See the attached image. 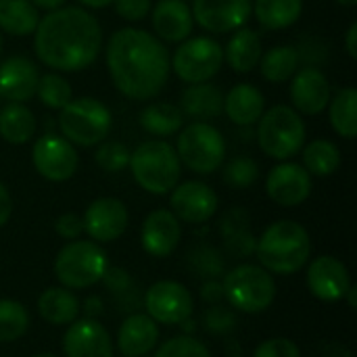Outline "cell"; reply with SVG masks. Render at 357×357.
<instances>
[{
    "instance_id": "6da1fadb",
    "label": "cell",
    "mask_w": 357,
    "mask_h": 357,
    "mask_svg": "<svg viewBox=\"0 0 357 357\" xmlns=\"http://www.w3.org/2000/svg\"><path fill=\"white\" fill-rule=\"evenodd\" d=\"M165 44L136 27L111 33L107 42V67L115 88L132 100L155 98L167 84L172 63Z\"/></svg>"
},
{
    "instance_id": "7a4b0ae2",
    "label": "cell",
    "mask_w": 357,
    "mask_h": 357,
    "mask_svg": "<svg viewBox=\"0 0 357 357\" xmlns=\"http://www.w3.org/2000/svg\"><path fill=\"white\" fill-rule=\"evenodd\" d=\"M102 48V29L84 6H59L40 17L33 50L52 71L73 73L90 67Z\"/></svg>"
},
{
    "instance_id": "3957f363",
    "label": "cell",
    "mask_w": 357,
    "mask_h": 357,
    "mask_svg": "<svg viewBox=\"0 0 357 357\" xmlns=\"http://www.w3.org/2000/svg\"><path fill=\"white\" fill-rule=\"evenodd\" d=\"M255 251L268 272L289 276L307 264L312 255V241L299 222L280 220L266 228Z\"/></svg>"
},
{
    "instance_id": "277c9868",
    "label": "cell",
    "mask_w": 357,
    "mask_h": 357,
    "mask_svg": "<svg viewBox=\"0 0 357 357\" xmlns=\"http://www.w3.org/2000/svg\"><path fill=\"white\" fill-rule=\"evenodd\" d=\"M128 167L132 169L136 184L151 195L172 192L182 174V163L176 149L161 138L138 144L130 153Z\"/></svg>"
},
{
    "instance_id": "5b68a950",
    "label": "cell",
    "mask_w": 357,
    "mask_h": 357,
    "mask_svg": "<svg viewBox=\"0 0 357 357\" xmlns=\"http://www.w3.org/2000/svg\"><path fill=\"white\" fill-rule=\"evenodd\" d=\"M257 144L268 157L289 161L305 144L303 117L289 105H274L257 121Z\"/></svg>"
},
{
    "instance_id": "8992f818",
    "label": "cell",
    "mask_w": 357,
    "mask_h": 357,
    "mask_svg": "<svg viewBox=\"0 0 357 357\" xmlns=\"http://www.w3.org/2000/svg\"><path fill=\"white\" fill-rule=\"evenodd\" d=\"M113 115L105 102L92 96L71 98L59 111V130L73 146H96L107 140Z\"/></svg>"
},
{
    "instance_id": "52a82bcc",
    "label": "cell",
    "mask_w": 357,
    "mask_h": 357,
    "mask_svg": "<svg viewBox=\"0 0 357 357\" xmlns=\"http://www.w3.org/2000/svg\"><path fill=\"white\" fill-rule=\"evenodd\" d=\"M176 153L182 165L195 174H213L224 165L226 140L209 121H192L182 126Z\"/></svg>"
},
{
    "instance_id": "ba28073f",
    "label": "cell",
    "mask_w": 357,
    "mask_h": 357,
    "mask_svg": "<svg viewBox=\"0 0 357 357\" xmlns=\"http://www.w3.org/2000/svg\"><path fill=\"white\" fill-rule=\"evenodd\" d=\"M109 270L107 253L90 241L67 243L54 259V276L69 291L88 289L102 280Z\"/></svg>"
},
{
    "instance_id": "9c48e42d",
    "label": "cell",
    "mask_w": 357,
    "mask_h": 357,
    "mask_svg": "<svg viewBox=\"0 0 357 357\" xmlns=\"http://www.w3.org/2000/svg\"><path fill=\"white\" fill-rule=\"evenodd\" d=\"M222 287L228 303L243 314H261L276 299V282L270 272L251 264L230 270Z\"/></svg>"
},
{
    "instance_id": "30bf717a",
    "label": "cell",
    "mask_w": 357,
    "mask_h": 357,
    "mask_svg": "<svg viewBox=\"0 0 357 357\" xmlns=\"http://www.w3.org/2000/svg\"><path fill=\"white\" fill-rule=\"evenodd\" d=\"M174 73L186 84H201L215 77L224 65V48L209 36H190L169 56Z\"/></svg>"
},
{
    "instance_id": "8fae6325",
    "label": "cell",
    "mask_w": 357,
    "mask_h": 357,
    "mask_svg": "<svg viewBox=\"0 0 357 357\" xmlns=\"http://www.w3.org/2000/svg\"><path fill=\"white\" fill-rule=\"evenodd\" d=\"M31 163L36 172L48 182H67L77 172V151L75 146L56 134H44L36 140L31 149Z\"/></svg>"
},
{
    "instance_id": "7c38bea8",
    "label": "cell",
    "mask_w": 357,
    "mask_h": 357,
    "mask_svg": "<svg viewBox=\"0 0 357 357\" xmlns=\"http://www.w3.org/2000/svg\"><path fill=\"white\" fill-rule=\"evenodd\" d=\"M144 307L155 322L176 326L190 318L195 301L184 284L174 280H159L144 293Z\"/></svg>"
},
{
    "instance_id": "4fadbf2b",
    "label": "cell",
    "mask_w": 357,
    "mask_h": 357,
    "mask_svg": "<svg viewBox=\"0 0 357 357\" xmlns=\"http://www.w3.org/2000/svg\"><path fill=\"white\" fill-rule=\"evenodd\" d=\"M192 19L209 33H230L251 19L253 0H192Z\"/></svg>"
},
{
    "instance_id": "5bb4252c",
    "label": "cell",
    "mask_w": 357,
    "mask_h": 357,
    "mask_svg": "<svg viewBox=\"0 0 357 357\" xmlns=\"http://www.w3.org/2000/svg\"><path fill=\"white\" fill-rule=\"evenodd\" d=\"M266 192L280 207H297L312 195V176L303 165L282 161L270 169L266 178Z\"/></svg>"
},
{
    "instance_id": "9a60e30c",
    "label": "cell",
    "mask_w": 357,
    "mask_h": 357,
    "mask_svg": "<svg viewBox=\"0 0 357 357\" xmlns=\"http://www.w3.org/2000/svg\"><path fill=\"white\" fill-rule=\"evenodd\" d=\"M128 209L115 197H100L92 201L84 215V232L96 243H113L117 241L128 228Z\"/></svg>"
},
{
    "instance_id": "2e32d148",
    "label": "cell",
    "mask_w": 357,
    "mask_h": 357,
    "mask_svg": "<svg viewBox=\"0 0 357 357\" xmlns=\"http://www.w3.org/2000/svg\"><path fill=\"white\" fill-rule=\"evenodd\" d=\"M172 213L186 224H205L218 211V195L211 186L190 180L176 184L169 197Z\"/></svg>"
},
{
    "instance_id": "e0dca14e",
    "label": "cell",
    "mask_w": 357,
    "mask_h": 357,
    "mask_svg": "<svg viewBox=\"0 0 357 357\" xmlns=\"http://www.w3.org/2000/svg\"><path fill=\"white\" fill-rule=\"evenodd\" d=\"M331 84L318 67H301L291 82V102L299 115H320L331 102Z\"/></svg>"
},
{
    "instance_id": "ac0fdd59",
    "label": "cell",
    "mask_w": 357,
    "mask_h": 357,
    "mask_svg": "<svg viewBox=\"0 0 357 357\" xmlns=\"http://www.w3.org/2000/svg\"><path fill=\"white\" fill-rule=\"evenodd\" d=\"M307 287L316 299L335 303L345 299V293L351 287V278L341 259L333 255H322L314 259L307 268Z\"/></svg>"
},
{
    "instance_id": "d6986e66",
    "label": "cell",
    "mask_w": 357,
    "mask_h": 357,
    "mask_svg": "<svg viewBox=\"0 0 357 357\" xmlns=\"http://www.w3.org/2000/svg\"><path fill=\"white\" fill-rule=\"evenodd\" d=\"M67 357H113V343L107 328L94 318H82L69 324L63 337Z\"/></svg>"
},
{
    "instance_id": "ffe728a7",
    "label": "cell",
    "mask_w": 357,
    "mask_h": 357,
    "mask_svg": "<svg viewBox=\"0 0 357 357\" xmlns=\"http://www.w3.org/2000/svg\"><path fill=\"white\" fill-rule=\"evenodd\" d=\"M180 238H182L180 220L169 209H155L146 215L140 230V243L151 257L172 255Z\"/></svg>"
},
{
    "instance_id": "44dd1931",
    "label": "cell",
    "mask_w": 357,
    "mask_h": 357,
    "mask_svg": "<svg viewBox=\"0 0 357 357\" xmlns=\"http://www.w3.org/2000/svg\"><path fill=\"white\" fill-rule=\"evenodd\" d=\"M40 71L27 56L15 54L0 63V96L8 102H27L36 96Z\"/></svg>"
},
{
    "instance_id": "7402d4cb",
    "label": "cell",
    "mask_w": 357,
    "mask_h": 357,
    "mask_svg": "<svg viewBox=\"0 0 357 357\" xmlns=\"http://www.w3.org/2000/svg\"><path fill=\"white\" fill-rule=\"evenodd\" d=\"M151 21L157 38L172 44L184 42L195 29L192 10L184 0H159L151 8Z\"/></svg>"
},
{
    "instance_id": "603a6c76",
    "label": "cell",
    "mask_w": 357,
    "mask_h": 357,
    "mask_svg": "<svg viewBox=\"0 0 357 357\" xmlns=\"http://www.w3.org/2000/svg\"><path fill=\"white\" fill-rule=\"evenodd\" d=\"M159 341L157 322L149 314H132L117 333V349L126 357H142L155 349Z\"/></svg>"
},
{
    "instance_id": "cb8c5ba5",
    "label": "cell",
    "mask_w": 357,
    "mask_h": 357,
    "mask_svg": "<svg viewBox=\"0 0 357 357\" xmlns=\"http://www.w3.org/2000/svg\"><path fill=\"white\" fill-rule=\"evenodd\" d=\"M266 111L264 92L253 84H236L224 96V113L241 128L255 126Z\"/></svg>"
},
{
    "instance_id": "d4e9b609",
    "label": "cell",
    "mask_w": 357,
    "mask_h": 357,
    "mask_svg": "<svg viewBox=\"0 0 357 357\" xmlns=\"http://www.w3.org/2000/svg\"><path fill=\"white\" fill-rule=\"evenodd\" d=\"M180 111L195 121H211L224 113V94L209 82L188 84L180 98Z\"/></svg>"
},
{
    "instance_id": "484cf974",
    "label": "cell",
    "mask_w": 357,
    "mask_h": 357,
    "mask_svg": "<svg viewBox=\"0 0 357 357\" xmlns=\"http://www.w3.org/2000/svg\"><path fill=\"white\" fill-rule=\"evenodd\" d=\"M261 54H264L261 38L255 29H249V27L236 29L224 48V61L236 73L253 71L259 65Z\"/></svg>"
},
{
    "instance_id": "4316f807",
    "label": "cell",
    "mask_w": 357,
    "mask_h": 357,
    "mask_svg": "<svg viewBox=\"0 0 357 357\" xmlns=\"http://www.w3.org/2000/svg\"><path fill=\"white\" fill-rule=\"evenodd\" d=\"M38 128L36 115L25 102H4L0 107V138L8 144H25Z\"/></svg>"
},
{
    "instance_id": "83f0119b",
    "label": "cell",
    "mask_w": 357,
    "mask_h": 357,
    "mask_svg": "<svg viewBox=\"0 0 357 357\" xmlns=\"http://www.w3.org/2000/svg\"><path fill=\"white\" fill-rule=\"evenodd\" d=\"M79 310V299L69 289L50 287L38 299V314L54 326H67L75 322Z\"/></svg>"
},
{
    "instance_id": "f1b7e54d",
    "label": "cell",
    "mask_w": 357,
    "mask_h": 357,
    "mask_svg": "<svg viewBox=\"0 0 357 357\" xmlns=\"http://www.w3.org/2000/svg\"><path fill=\"white\" fill-rule=\"evenodd\" d=\"M138 123L151 136L167 138L182 130L184 115H182L180 107H176L172 102H151L140 111Z\"/></svg>"
},
{
    "instance_id": "f546056e",
    "label": "cell",
    "mask_w": 357,
    "mask_h": 357,
    "mask_svg": "<svg viewBox=\"0 0 357 357\" xmlns=\"http://www.w3.org/2000/svg\"><path fill=\"white\" fill-rule=\"evenodd\" d=\"M40 21V8L31 0H0V31L31 36Z\"/></svg>"
},
{
    "instance_id": "4dcf8cb0",
    "label": "cell",
    "mask_w": 357,
    "mask_h": 357,
    "mask_svg": "<svg viewBox=\"0 0 357 357\" xmlns=\"http://www.w3.org/2000/svg\"><path fill=\"white\" fill-rule=\"evenodd\" d=\"M303 0H253V15L264 29H287L299 21Z\"/></svg>"
},
{
    "instance_id": "1f68e13d",
    "label": "cell",
    "mask_w": 357,
    "mask_h": 357,
    "mask_svg": "<svg viewBox=\"0 0 357 357\" xmlns=\"http://www.w3.org/2000/svg\"><path fill=\"white\" fill-rule=\"evenodd\" d=\"M331 126L341 138L354 140L357 136V90L347 86L341 88L328 102Z\"/></svg>"
},
{
    "instance_id": "d6a6232c",
    "label": "cell",
    "mask_w": 357,
    "mask_h": 357,
    "mask_svg": "<svg viewBox=\"0 0 357 357\" xmlns=\"http://www.w3.org/2000/svg\"><path fill=\"white\" fill-rule=\"evenodd\" d=\"M257 67H259L261 75L272 84L289 82L295 75V71L299 69V52H297V48L287 46V44L272 46L268 52L261 54Z\"/></svg>"
},
{
    "instance_id": "836d02e7",
    "label": "cell",
    "mask_w": 357,
    "mask_h": 357,
    "mask_svg": "<svg viewBox=\"0 0 357 357\" xmlns=\"http://www.w3.org/2000/svg\"><path fill=\"white\" fill-rule=\"evenodd\" d=\"M303 167L310 172V176H333L341 165V151L335 142L318 138L310 144H303Z\"/></svg>"
},
{
    "instance_id": "e575fe53",
    "label": "cell",
    "mask_w": 357,
    "mask_h": 357,
    "mask_svg": "<svg viewBox=\"0 0 357 357\" xmlns=\"http://www.w3.org/2000/svg\"><path fill=\"white\" fill-rule=\"evenodd\" d=\"M29 328V314L25 305L13 299H0V343L21 339Z\"/></svg>"
},
{
    "instance_id": "d590c367",
    "label": "cell",
    "mask_w": 357,
    "mask_h": 357,
    "mask_svg": "<svg viewBox=\"0 0 357 357\" xmlns=\"http://www.w3.org/2000/svg\"><path fill=\"white\" fill-rule=\"evenodd\" d=\"M36 96L40 98L44 107L61 111L73 98V90H71V84L59 71H50V73L40 75Z\"/></svg>"
},
{
    "instance_id": "8d00e7d4",
    "label": "cell",
    "mask_w": 357,
    "mask_h": 357,
    "mask_svg": "<svg viewBox=\"0 0 357 357\" xmlns=\"http://www.w3.org/2000/svg\"><path fill=\"white\" fill-rule=\"evenodd\" d=\"M186 259H188V268L199 278L213 280L215 276H220L224 272V259H222V255L213 247L197 245L192 251H188Z\"/></svg>"
},
{
    "instance_id": "74e56055",
    "label": "cell",
    "mask_w": 357,
    "mask_h": 357,
    "mask_svg": "<svg viewBox=\"0 0 357 357\" xmlns=\"http://www.w3.org/2000/svg\"><path fill=\"white\" fill-rule=\"evenodd\" d=\"M259 178V165L251 157H234L224 167V182L232 188H249Z\"/></svg>"
},
{
    "instance_id": "f35d334b",
    "label": "cell",
    "mask_w": 357,
    "mask_h": 357,
    "mask_svg": "<svg viewBox=\"0 0 357 357\" xmlns=\"http://www.w3.org/2000/svg\"><path fill=\"white\" fill-rule=\"evenodd\" d=\"M96 165L109 174H117L128 167L130 163V151L123 142L117 140H102L94 153Z\"/></svg>"
},
{
    "instance_id": "ab89813d",
    "label": "cell",
    "mask_w": 357,
    "mask_h": 357,
    "mask_svg": "<svg viewBox=\"0 0 357 357\" xmlns=\"http://www.w3.org/2000/svg\"><path fill=\"white\" fill-rule=\"evenodd\" d=\"M155 357H211L209 349L192 337H174L157 349Z\"/></svg>"
},
{
    "instance_id": "60d3db41",
    "label": "cell",
    "mask_w": 357,
    "mask_h": 357,
    "mask_svg": "<svg viewBox=\"0 0 357 357\" xmlns=\"http://www.w3.org/2000/svg\"><path fill=\"white\" fill-rule=\"evenodd\" d=\"M203 324H205V331H209L211 335H228L236 326V316H234L232 310L222 307V305L215 303L213 307H209L205 312Z\"/></svg>"
},
{
    "instance_id": "b9f144b4",
    "label": "cell",
    "mask_w": 357,
    "mask_h": 357,
    "mask_svg": "<svg viewBox=\"0 0 357 357\" xmlns=\"http://www.w3.org/2000/svg\"><path fill=\"white\" fill-rule=\"evenodd\" d=\"M224 245L232 257H249L257 249V241L249 228H243V230H236V232L224 236Z\"/></svg>"
},
{
    "instance_id": "7bdbcfd3",
    "label": "cell",
    "mask_w": 357,
    "mask_h": 357,
    "mask_svg": "<svg viewBox=\"0 0 357 357\" xmlns=\"http://www.w3.org/2000/svg\"><path fill=\"white\" fill-rule=\"evenodd\" d=\"M253 357H301V351L291 339H268L255 349Z\"/></svg>"
},
{
    "instance_id": "ee69618b",
    "label": "cell",
    "mask_w": 357,
    "mask_h": 357,
    "mask_svg": "<svg viewBox=\"0 0 357 357\" xmlns=\"http://www.w3.org/2000/svg\"><path fill=\"white\" fill-rule=\"evenodd\" d=\"M113 4H115V13L130 23L146 19L153 8L151 0H113Z\"/></svg>"
},
{
    "instance_id": "f6af8a7d",
    "label": "cell",
    "mask_w": 357,
    "mask_h": 357,
    "mask_svg": "<svg viewBox=\"0 0 357 357\" xmlns=\"http://www.w3.org/2000/svg\"><path fill=\"white\" fill-rule=\"evenodd\" d=\"M54 230L61 238L65 241H73L84 232V222L82 215L77 213H63L56 222H54Z\"/></svg>"
},
{
    "instance_id": "bcb514c9",
    "label": "cell",
    "mask_w": 357,
    "mask_h": 357,
    "mask_svg": "<svg viewBox=\"0 0 357 357\" xmlns=\"http://www.w3.org/2000/svg\"><path fill=\"white\" fill-rule=\"evenodd\" d=\"M201 299L207 303H220L224 299V287L215 280H207L201 289Z\"/></svg>"
},
{
    "instance_id": "7dc6e473",
    "label": "cell",
    "mask_w": 357,
    "mask_h": 357,
    "mask_svg": "<svg viewBox=\"0 0 357 357\" xmlns=\"http://www.w3.org/2000/svg\"><path fill=\"white\" fill-rule=\"evenodd\" d=\"M10 213H13V199L6 186L0 182V228L10 220Z\"/></svg>"
},
{
    "instance_id": "c3c4849f",
    "label": "cell",
    "mask_w": 357,
    "mask_h": 357,
    "mask_svg": "<svg viewBox=\"0 0 357 357\" xmlns=\"http://www.w3.org/2000/svg\"><path fill=\"white\" fill-rule=\"evenodd\" d=\"M345 48L351 59H357V23H351L345 33Z\"/></svg>"
},
{
    "instance_id": "681fc988",
    "label": "cell",
    "mask_w": 357,
    "mask_h": 357,
    "mask_svg": "<svg viewBox=\"0 0 357 357\" xmlns=\"http://www.w3.org/2000/svg\"><path fill=\"white\" fill-rule=\"evenodd\" d=\"M84 307H86V318H94L102 312V301L98 297H90V299H86Z\"/></svg>"
},
{
    "instance_id": "f907efd6",
    "label": "cell",
    "mask_w": 357,
    "mask_h": 357,
    "mask_svg": "<svg viewBox=\"0 0 357 357\" xmlns=\"http://www.w3.org/2000/svg\"><path fill=\"white\" fill-rule=\"evenodd\" d=\"M38 8H42V10H54V8H59V6H65V2L67 0H31Z\"/></svg>"
},
{
    "instance_id": "816d5d0a",
    "label": "cell",
    "mask_w": 357,
    "mask_h": 357,
    "mask_svg": "<svg viewBox=\"0 0 357 357\" xmlns=\"http://www.w3.org/2000/svg\"><path fill=\"white\" fill-rule=\"evenodd\" d=\"M82 6H88V8H105L109 4H113V0H79Z\"/></svg>"
},
{
    "instance_id": "f5cc1de1",
    "label": "cell",
    "mask_w": 357,
    "mask_h": 357,
    "mask_svg": "<svg viewBox=\"0 0 357 357\" xmlns=\"http://www.w3.org/2000/svg\"><path fill=\"white\" fill-rule=\"evenodd\" d=\"M339 4H343V6H356L357 0H337Z\"/></svg>"
},
{
    "instance_id": "db71d44e",
    "label": "cell",
    "mask_w": 357,
    "mask_h": 357,
    "mask_svg": "<svg viewBox=\"0 0 357 357\" xmlns=\"http://www.w3.org/2000/svg\"><path fill=\"white\" fill-rule=\"evenodd\" d=\"M2 46H4V38H2V31H0V54H2Z\"/></svg>"
},
{
    "instance_id": "11a10c76",
    "label": "cell",
    "mask_w": 357,
    "mask_h": 357,
    "mask_svg": "<svg viewBox=\"0 0 357 357\" xmlns=\"http://www.w3.org/2000/svg\"><path fill=\"white\" fill-rule=\"evenodd\" d=\"M33 357H56V356H52V354H40V356H33Z\"/></svg>"
},
{
    "instance_id": "9f6ffc18",
    "label": "cell",
    "mask_w": 357,
    "mask_h": 357,
    "mask_svg": "<svg viewBox=\"0 0 357 357\" xmlns=\"http://www.w3.org/2000/svg\"><path fill=\"white\" fill-rule=\"evenodd\" d=\"M2 100H4V98H2V96H0V107H2Z\"/></svg>"
}]
</instances>
